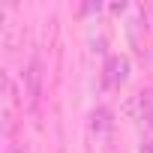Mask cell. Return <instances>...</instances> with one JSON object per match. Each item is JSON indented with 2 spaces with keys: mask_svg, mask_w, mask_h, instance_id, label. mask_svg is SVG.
<instances>
[{
  "mask_svg": "<svg viewBox=\"0 0 153 153\" xmlns=\"http://www.w3.org/2000/svg\"><path fill=\"white\" fill-rule=\"evenodd\" d=\"M132 117L141 129V144H153V90H141L132 99Z\"/></svg>",
  "mask_w": 153,
  "mask_h": 153,
  "instance_id": "1",
  "label": "cell"
},
{
  "mask_svg": "<svg viewBox=\"0 0 153 153\" xmlns=\"http://www.w3.org/2000/svg\"><path fill=\"white\" fill-rule=\"evenodd\" d=\"M126 75H129V60L123 54L108 57V63H105V84L108 87H120L126 81Z\"/></svg>",
  "mask_w": 153,
  "mask_h": 153,
  "instance_id": "2",
  "label": "cell"
},
{
  "mask_svg": "<svg viewBox=\"0 0 153 153\" xmlns=\"http://www.w3.org/2000/svg\"><path fill=\"white\" fill-rule=\"evenodd\" d=\"M126 33H129V42L138 54L147 51V24H141V9L132 6V21L126 24Z\"/></svg>",
  "mask_w": 153,
  "mask_h": 153,
  "instance_id": "3",
  "label": "cell"
},
{
  "mask_svg": "<svg viewBox=\"0 0 153 153\" xmlns=\"http://www.w3.org/2000/svg\"><path fill=\"white\" fill-rule=\"evenodd\" d=\"M141 153H153V144H141Z\"/></svg>",
  "mask_w": 153,
  "mask_h": 153,
  "instance_id": "4",
  "label": "cell"
}]
</instances>
